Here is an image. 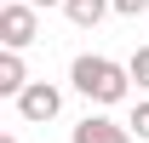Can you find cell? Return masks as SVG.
Returning a JSON list of instances; mask_svg holds the SVG:
<instances>
[{"label":"cell","instance_id":"9","mask_svg":"<svg viewBox=\"0 0 149 143\" xmlns=\"http://www.w3.org/2000/svg\"><path fill=\"white\" fill-rule=\"evenodd\" d=\"M115 12H120V17H143L149 0H115Z\"/></svg>","mask_w":149,"mask_h":143},{"label":"cell","instance_id":"11","mask_svg":"<svg viewBox=\"0 0 149 143\" xmlns=\"http://www.w3.org/2000/svg\"><path fill=\"white\" fill-rule=\"evenodd\" d=\"M0 143H17V137H12V132H6V137H0Z\"/></svg>","mask_w":149,"mask_h":143},{"label":"cell","instance_id":"1","mask_svg":"<svg viewBox=\"0 0 149 143\" xmlns=\"http://www.w3.org/2000/svg\"><path fill=\"white\" fill-rule=\"evenodd\" d=\"M69 86L86 97V103H126V92H132V69L126 63H115V57H97V52H80L74 57V69H69Z\"/></svg>","mask_w":149,"mask_h":143},{"label":"cell","instance_id":"7","mask_svg":"<svg viewBox=\"0 0 149 143\" xmlns=\"http://www.w3.org/2000/svg\"><path fill=\"white\" fill-rule=\"evenodd\" d=\"M132 80H138V92H149V46H138V52H132Z\"/></svg>","mask_w":149,"mask_h":143},{"label":"cell","instance_id":"5","mask_svg":"<svg viewBox=\"0 0 149 143\" xmlns=\"http://www.w3.org/2000/svg\"><path fill=\"white\" fill-rule=\"evenodd\" d=\"M109 12H115V0H63V17H69L74 29H97Z\"/></svg>","mask_w":149,"mask_h":143},{"label":"cell","instance_id":"3","mask_svg":"<svg viewBox=\"0 0 149 143\" xmlns=\"http://www.w3.org/2000/svg\"><path fill=\"white\" fill-rule=\"evenodd\" d=\"M12 103H17V120L46 126V120H57V109H63V86H52V80H29Z\"/></svg>","mask_w":149,"mask_h":143},{"label":"cell","instance_id":"10","mask_svg":"<svg viewBox=\"0 0 149 143\" xmlns=\"http://www.w3.org/2000/svg\"><path fill=\"white\" fill-rule=\"evenodd\" d=\"M29 6H63V0H29Z\"/></svg>","mask_w":149,"mask_h":143},{"label":"cell","instance_id":"6","mask_svg":"<svg viewBox=\"0 0 149 143\" xmlns=\"http://www.w3.org/2000/svg\"><path fill=\"white\" fill-rule=\"evenodd\" d=\"M29 86V69H23V52H0V97H17V92Z\"/></svg>","mask_w":149,"mask_h":143},{"label":"cell","instance_id":"8","mask_svg":"<svg viewBox=\"0 0 149 143\" xmlns=\"http://www.w3.org/2000/svg\"><path fill=\"white\" fill-rule=\"evenodd\" d=\"M126 126H132V132H138V137L149 143V97H143V103H138V109H132V120H126Z\"/></svg>","mask_w":149,"mask_h":143},{"label":"cell","instance_id":"2","mask_svg":"<svg viewBox=\"0 0 149 143\" xmlns=\"http://www.w3.org/2000/svg\"><path fill=\"white\" fill-rule=\"evenodd\" d=\"M0 40H6L12 52L35 46L40 40V6H29V0H0Z\"/></svg>","mask_w":149,"mask_h":143},{"label":"cell","instance_id":"4","mask_svg":"<svg viewBox=\"0 0 149 143\" xmlns=\"http://www.w3.org/2000/svg\"><path fill=\"white\" fill-rule=\"evenodd\" d=\"M74 143H132V126L109 120V115H86L74 126Z\"/></svg>","mask_w":149,"mask_h":143}]
</instances>
